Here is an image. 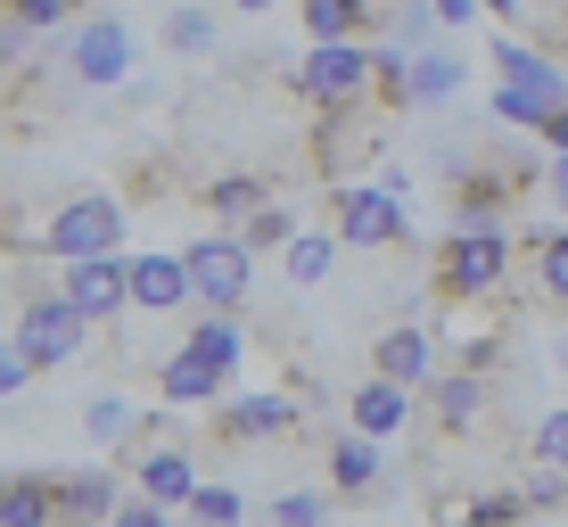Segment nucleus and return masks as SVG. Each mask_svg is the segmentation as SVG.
Returning <instances> with one entry per match:
<instances>
[{"label": "nucleus", "mask_w": 568, "mask_h": 527, "mask_svg": "<svg viewBox=\"0 0 568 527\" xmlns=\"http://www.w3.org/2000/svg\"><path fill=\"white\" fill-rule=\"evenodd\" d=\"M536 182H544V165L527 149H486L478 141V158H454V223H503Z\"/></svg>", "instance_id": "nucleus-1"}, {"label": "nucleus", "mask_w": 568, "mask_h": 527, "mask_svg": "<svg viewBox=\"0 0 568 527\" xmlns=\"http://www.w3.org/2000/svg\"><path fill=\"white\" fill-rule=\"evenodd\" d=\"M511 281V231L503 223H454V240L437 247V297L445 305H486Z\"/></svg>", "instance_id": "nucleus-2"}, {"label": "nucleus", "mask_w": 568, "mask_h": 527, "mask_svg": "<svg viewBox=\"0 0 568 527\" xmlns=\"http://www.w3.org/2000/svg\"><path fill=\"white\" fill-rule=\"evenodd\" d=\"M329 231L346 256H387V247H413V206L387 182H329Z\"/></svg>", "instance_id": "nucleus-3"}, {"label": "nucleus", "mask_w": 568, "mask_h": 527, "mask_svg": "<svg viewBox=\"0 0 568 527\" xmlns=\"http://www.w3.org/2000/svg\"><path fill=\"white\" fill-rule=\"evenodd\" d=\"M9 330H17V346H26L42 371H58V363L83 355V338H91L100 322H91L67 288H17V322H9Z\"/></svg>", "instance_id": "nucleus-4"}, {"label": "nucleus", "mask_w": 568, "mask_h": 527, "mask_svg": "<svg viewBox=\"0 0 568 527\" xmlns=\"http://www.w3.org/2000/svg\"><path fill=\"white\" fill-rule=\"evenodd\" d=\"M108 247H124V206L108 199V190H83V199L50 206V223L26 240V256H108Z\"/></svg>", "instance_id": "nucleus-5"}, {"label": "nucleus", "mask_w": 568, "mask_h": 527, "mask_svg": "<svg viewBox=\"0 0 568 527\" xmlns=\"http://www.w3.org/2000/svg\"><path fill=\"white\" fill-rule=\"evenodd\" d=\"M288 91H297L305 108H363L371 100V50H363V33H346V42H313L305 67L288 74Z\"/></svg>", "instance_id": "nucleus-6"}, {"label": "nucleus", "mask_w": 568, "mask_h": 527, "mask_svg": "<svg viewBox=\"0 0 568 527\" xmlns=\"http://www.w3.org/2000/svg\"><path fill=\"white\" fill-rule=\"evenodd\" d=\"M182 264H190L199 305H247V288H256V247L240 240V223H214L206 240H190Z\"/></svg>", "instance_id": "nucleus-7"}, {"label": "nucleus", "mask_w": 568, "mask_h": 527, "mask_svg": "<svg viewBox=\"0 0 568 527\" xmlns=\"http://www.w3.org/2000/svg\"><path fill=\"white\" fill-rule=\"evenodd\" d=\"M132 50H141V42H132V26H124L115 9H100V17H83V26H74L67 74H74L83 91H115V83L132 74Z\"/></svg>", "instance_id": "nucleus-8"}, {"label": "nucleus", "mask_w": 568, "mask_h": 527, "mask_svg": "<svg viewBox=\"0 0 568 527\" xmlns=\"http://www.w3.org/2000/svg\"><path fill=\"white\" fill-rule=\"evenodd\" d=\"M58 288L108 330L132 305V256H124V247H108V256H67V264H58Z\"/></svg>", "instance_id": "nucleus-9"}, {"label": "nucleus", "mask_w": 568, "mask_h": 527, "mask_svg": "<svg viewBox=\"0 0 568 527\" xmlns=\"http://www.w3.org/2000/svg\"><path fill=\"white\" fill-rule=\"evenodd\" d=\"M124 478L141 486V495H156L165 511H182V503H190V486H199V462H190L182 445H165V420H156L149 437H141V454L124 462Z\"/></svg>", "instance_id": "nucleus-10"}, {"label": "nucleus", "mask_w": 568, "mask_h": 527, "mask_svg": "<svg viewBox=\"0 0 568 527\" xmlns=\"http://www.w3.org/2000/svg\"><path fill=\"white\" fill-rule=\"evenodd\" d=\"M420 396H428V420H437L445 437H469V428L486 420V404H495V387H486V371L454 363V371H437V379H428Z\"/></svg>", "instance_id": "nucleus-11"}, {"label": "nucleus", "mask_w": 568, "mask_h": 527, "mask_svg": "<svg viewBox=\"0 0 568 527\" xmlns=\"http://www.w3.org/2000/svg\"><path fill=\"white\" fill-rule=\"evenodd\" d=\"M413 396H420V387L387 379V371H363V379L346 387V420L371 428V437H396V428H413V413H420Z\"/></svg>", "instance_id": "nucleus-12"}, {"label": "nucleus", "mask_w": 568, "mask_h": 527, "mask_svg": "<svg viewBox=\"0 0 568 527\" xmlns=\"http://www.w3.org/2000/svg\"><path fill=\"white\" fill-rule=\"evenodd\" d=\"M371 371H387V379H404V387H428L437 379V330L428 322H387L379 338H371Z\"/></svg>", "instance_id": "nucleus-13"}, {"label": "nucleus", "mask_w": 568, "mask_h": 527, "mask_svg": "<svg viewBox=\"0 0 568 527\" xmlns=\"http://www.w3.org/2000/svg\"><path fill=\"white\" fill-rule=\"evenodd\" d=\"M297 413H305V404H288V396H231V404H214V437L264 445V437H288Z\"/></svg>", "instance_id": "nucleus-14"}, {"label": "nucleus", "mask_w": 568, "mask_h": 527, "mask_svg": "<svg viewBox=\"0 0 568 527\" xmlns=\"http://www.w3.org/2000/svg\"><path fill=\"white\" fill-rule=\"evenodd\" d=\"M132 305H141V314H182V305H199V288H190V264L141 247V256H132Z\"/></svg>", "instance_id": "nucleus-15"}, {"label": "nucleus", "mask_w": 568, "mask_h": 527, "mask_svg": "<svg viewBox=\"0 0 568 527\" xmlns=\"http://www.w3.org/2000/svg\"><path fill=\"white\" fill-rule=\"evenodd\" d=\"M387 478V462H379V437H371V428H355L346 420L338 437H329V495H371V486Z\"/></svg>", "instance_id": "nucleus-16"}, {"label": "nucleus", "mask_w": 568, "mask_h": 527, "mask_svg": "<svg viewBox=\"0 0 568 527\" xmlns=\"http://www.w3.org/2000/svg\"><path fill=\"white\" fill-rule=\"evenodd\" d=\"M223 387H231V371H214L199 346H173V355L156 363V396H165V404H206V413H214Z\"/></svg>", "instance_id": "nucleus-17"}, {"label": "nucleus", "mask_w": 568, "mask_h": 527, "mask_svg": "<svg viewBox=\"0 0 568 527\" xmlns=\"http://www.w3.org/2000/svg\"><path fill=\"white\" fill-rule=\"evenodd\" d=\"M182 346H199L214 371H231V379H240V363H247V346H256V330L240 322V305H206V314L190 322V338H182Z\"/></svg>", "instance_id": "nucleus-18"}, {"label": "nucleus", "mask_w": 568, "mask_h": 527, "mask_svg": "<svg viewBox=\"0 0 568 527\" xmlns=\"http://www.w3.org/2000/svg\"><path fill=\"white\" fill-rule=\"evenodd\" d=\"M272 199V173H256V165H231V173H214V182L199 190V206L214 214V223H247Z\"/></svg>", "instance_id": "nucleus-19"}, {"label": "nucleus", "mask_w": 568, "mask_h": 527, "mask_svg": "<svg viewBox=\"0 0 568 527\" xmlns=\"http://www.w3.org/2000/svg\"><path fill=\"white\" fill-rule=\"evenodd\" d=\"M387 9H396V0H305L297 17H305L313 42H346V33H371Z\"/></svg>", "instance_id": "nucleus-20"}, {"label": "nucleus", "mask_w": 568, "mask_h": 527, "mask_svg": "<svg viewBox=\"0 0 568 527\" xmlns=\"http://www.w3.org/2000/svg\"><path fill=\"white\" fill-rule=\"evenodd\" d=\"M115 470H74L58 478V519H115Z\"/></svg>", "instance_id": "nucleus-21"}, {"label": "nucleus", "mask_w": 568, "mask_h": 527, "mask_svg": "<svg viewBox=\"0 0 568 527\" xmlns=\"http://www.w3.org/2000/svg\"><path fill=\"white\" fill-rule=\"evenodd\" d=\"M33 519H58V478H0V527H33Z\"/></svg>", "instance_id": "nucleus-22"}, {"label": "nucleus", "mask_w": 568, "mask_h": 527, "mask_svg": "<svg viewBox=\"0 0 568 527\" xmlns=\"http://www.w3.org/2000/svg\"><path fill=\"white\" fill-rule=\"evenodd\" d=\"M469 83V67L454 50H413V108H445Z\"/></svg>", "instance_id": "nucleus-23"}, {"label": "nucleus", "mask_w": 568, "mask_h": 527, "mask_svg": "<svg viewBox=\"0 0 568 527\" xmlns=\"http://www.w3.org/2000/svg\"><path fill=\"white\" fill-rule=\"evenodd\" d=\"M329 264H338V231H297V240L281 247V272H288L297 288H322Z\"/></svg>", "instance_id": "nucleus-24"}, {"label": "nucleus", "mask_w": 568, "mask_h": 527, "mask_svg": "<svg viewBox=\"0 0 568 527\" xmlns=\"http://www.w3.org/2000/svg\"><path fill=\"white\" fill-rule=\"evenodd\" d=\"M486 58H495V74L503 83H560V67L544 50H527V42H511V33H495V42H486Z\"/></svg>", "instance_id": "nucleus-25"}, {"label": "nucleus", "mask_w": 568, "mask_h": 527, "mask_svg": "<svg viewBox=\"0 0 568 527\" xmlns=\"http://www.w3.org/2000/svg\"><path fill=\"white\" fill-rule=\"evenodd\" d=\"M240 240L256 247V256H272V247H288V240H297V206H288L281 190H272V199H264V206H256V214L240 223Z\"/></svg>", "instance_id": "nucleus-26"}, {"label": "nucleus", "mask_w": 568, "mask_h": 527, "mask_svg": "<svg viewBox=\"0 0 568 527\" xmlns=\"http://www.w3.org/2000/svg\"><path fill=\"white\" fill-rule=\"evenodd\" d=\"M132 428H141V404H132V396H91L83 404V437L91 445H124Z\"/></svg>", "instance_id": "nucleus-27"}, {"label": "nucleus", "mask_w": 568, "mask_h": 527, "mask_svg": "<svg viewBox=\"0 0 568 527\" xmlns=\"http://www.w3.org/2000/svg\"><path fill=\"white\" fill-rule=\"evenodd\" d=\"M527 454H536V470L568 478V404H552V413L536 420V437H527Z\"/></svg>", "instance_id": "nucleus-28"}, {"label": "nucleus", "mask_w": 568, "mask_h": 527, "mask_svg": "<svg viewBox=\"0 0 568 527\" xmlns=\"http://www.w3.org/2000/svg\"><path fill=\"white\" fill-rule=\"evenodd\" d=\"M536 281L552 305H568V231H536Z\"/></svg>", "instance_id": "nucleus-29"}, {"label": "nucleus", "mask_w": 568, "mask_h": 527, "mask_svg": "<svg viewBox=\"0 0 568 527\" xmlns=\"http://www.w3.org/2000/svg\"><path fill=\"white\" fill-rule=\"evenodd\" d=\"M165 50H182V58L214 50V9H173L165 17Z\"/></svg>", "instance_id": "nucleus-30"}, {"label": "nucleus", "mask_w": 568, "mask_h": 527, "mask_svg": "<svg viewBox=\"0 0 568 527\" xmlns=\"http://www.w3.org/2000/svg\"><path fill=\"white\" fill-rule=\"evenodd\" d=\"M9 9V33H50L67 26V9H83V0H0Z\"/></svg>", "instance_id": "nucleus-31"}, {"label": "nucleus", "mask_w": 568, "mask_h": 527, "mask_svg": "<svg viewBox=\"0 0 568 527\" xmlns=\"http://www.w3.org/2000/svg\"><path fill=\"white\" fill-rule=\"evenodd\" d=\"M33 371H42V363H33L26 346H17V330H0V404H17V396H26V387H33Z\"/></svg>", "instance_id": "nucleus-32"}, {"label": "nucleus", "mask_w": 568, "mask_h": 527, "mask_svg": "<svg viewBox=\"0 0 568 527\" xmlns=\"http://www.w3.org/2000/svg\"><path fill=\"white\" fill-rule=\"evenodd\" d=\"M182 511H190V519H240L247 503L231 495V486H214V478H199V486H190V503H182Z\"/></svg>", "instance_id": "nucleus-33"}, {"label": "nucleus", "mask_w": 568, "mask_h": 527, "mask_svg": "<svg viewBox=\"0 0 568 527\" xmlns=\"http://www.w3.org/2000/svg\"><path fill=\"white\" fill-rule=\"evenodd\" d=\"M462 519H536V511H527V495H511V486H486V495L462 503Z\"/></svg>", "instance_id": "nucleus-34"}, {"label": "nucleus", "mask_w": 568, "mask_h": 527, "mask_svg": "<svg viewBox=\"0 0 568 527\" xmlns=\"http://www.w3.org/2000/svg\"><path fill=\"white\" fill-rule=\"evenodd\" d=\"M264 511H272V519H288V527H313V519L338 511V495H272Z\"/></svg>", "instance_id": "nucleus-35"}, {"label": "nucleus", "mask_w": 568, "mask_h": 527, "mask_svg": "<svg viewBox=\"0 0 568 527\" xmlns=\"http://www.w3.org/2000/svg\"><path fill=\"white\" fill-rule=\"evenodd\" d=\"M544 199L568 214V149H552V165H544Z\"/></svg>", "instance_id": "nucleus-36"}, {"label": "nucleus", "mask_w": 568, "mask_h": 527, "mask_svg": "<svg viewBox=\"0 0 568 527\" xmlns=\"http://www.w3.org/2000/svg\"><path fill=\"white\" fill-rule=\"evenodd\" d=\"M478 9L495 17V26H519V17H536V9H527V0H478Z\"/></svg>", "instance_id": "nucleus-37"}, {"label": "nucleus", "mask_w": 568, "mask_h": 527, "mask_svg": "<svg viewBox=\"0 0 568 527\" xmlns=\"http://www.w3.org/2000/svg\"><path fill=\"white\" fill-rule=\"evenodd\" d=\"M428 9H437L445 26H469V17H478V0H428Z\"/></svg>", "instance_id": "nucleus-38"}, {"label": "nucleus", "mask_w": 568, "mask_h": 527, "mask_svg": "<svg viewBox=\"0 0 568 527\" xmlns=\"http://www.w3.org/2000/svg\"><path fill=\"white\" fill-rule=\"evenodd\" d=\"M231 9H240V17H272L281 0H231Z\"/></svg>", "instance_id": "nucleus-39"}, {"label": "nucleus", "mask_w": 568, "mask_h": 527, "mask_svg": "<svg viewBox=\"0 0 568 527\" xmlns=\"http://www.w3.org/2000/svg\"><path fill=\"white\" fill-rule=\"evenodd\" d=\"M17 42H26V33H0V74H9V58H17Z\"/></svg>", "instance_id": "nucleus-40"}, {"label": "nucleus", "mask_w": 568, "mask_h": 527, "mask_svg": "<svg viewBox=\"0 0 568 527\" xmlns=\"http://www.w3.org/2000/svg\"><path fill=\"white\" fill-rule=\"evenodd\" d=\"M560 371H568V363H560Z\"/></svg>", "instance_id": "nucleus-41"}]
</instances>
